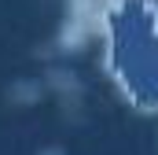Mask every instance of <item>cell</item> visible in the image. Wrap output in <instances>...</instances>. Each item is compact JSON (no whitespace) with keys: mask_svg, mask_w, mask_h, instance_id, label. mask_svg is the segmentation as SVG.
Segmentation results:
<instances>
[{"mask_svg":"<svg viewBox=\"0 0 158 155\" xmlns=\"http://www.w3.org/2000/svg\"><path fill=\"white\" fill-rule=\"evenodd\" d=\"M99 41V67L136 115H158V0H99L77 22Z\"/></svg>","mask_w":158,"mask_h":155,"instance_id":"cell-1","label":"cell"}]
</instances>
